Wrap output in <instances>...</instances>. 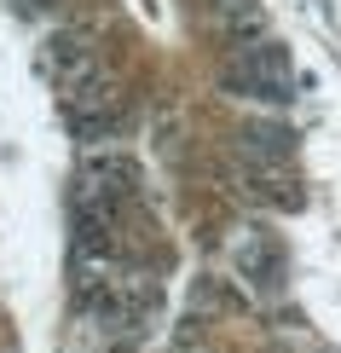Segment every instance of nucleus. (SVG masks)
I'll return each instance as SVG.
<instances>
[{
  "instance_id": "1",
  "label": "nucleus",
  "mask_w": 341,
  "mask_h": 353,
  "mask_svg": "<svg viewBox=\"0 0 341 353\" xmlns=\"http://www.w3.org/2000/svg\"><path fill=\"white\" fill-rule=\"evenodd\" d=\"M226 93L231 99H249V105H266V110H284L289 105V87H295V70H289V52L278 41H260V47H243L226 64Z\"/></svg>"
},
{
  "instance_id": "2",
  "label": "nucleus",
  "mask_w": 341,
  "mask_h": 353,
  "mask_svg": "<svg viewBox=\"0 0 341 353\" xmlns=\"http://www.w3.org/2000/svg\"><path fill=\"white\" fill-rule=\"evenodd\" d=\"M47 70L58 76L64 93L99 76V52H93V41H87V29H52L47 35Z\"/></svg>"
},
{
  "instance_id": "3",
  "label": "nucleus",
  "mask_w": 341,
  "mask_h": 353,
  "mask_svg": "<svg viewBox=\"0 0 341 353\" xmlns=\"http://www.w3.org/2000/svg\"><path fill=\"white\" fill-rule=\"evenodd\" d=\"M133 185H139V163L122 151H93L81 168V191H93L99 203H110V209H122L133 197Z\"/></svg>"
},
{
  "instance_id": "4",
  "label": "nucleus",
  "mask_w": 341,
  "mask_h": 353,
  "mask_svg": "<svg viewBox=\"0 0 341 353\" xmlns=\"http://www.w3.org/2000/svg\"><path fill=\"white\" fill-rule=\"evenodd\" d=\"M237 151L255 157V163H284V157L295 151V128H284V122H243Z\"/></svg>"
},
{
  "instance_id": "5",
  "label": "nucleus",
  "mask_w": 341,
  "mask_h": 353,
  "mask_svg": "<svg viewBox=\"0 0 341 353\" xmlns=\"http://www.w3.org/2000/svg\"><path fill=\"white\" fill-rule=\"evenodd\" d=\"M237 267H243L249 278H255L260 290H272V284H278V255H272V249H260V243L237 249Z\"/></svg>"
},
{
  "instance_id": "6",
  "label": "nucleus",
  "mask_w": 341,
  "mask_h": 353,
  "mask_svg": "<svg viewBox=\"0 0 341 353\" xmlns=\"http://www.w3.org/2000/svg\"><path fill=\"white\" fill-rule=\"evenodd\" d=\"M12 6H18L23 18H41V12H47V0H12Z\"/></svg>"
}]
</instances>
